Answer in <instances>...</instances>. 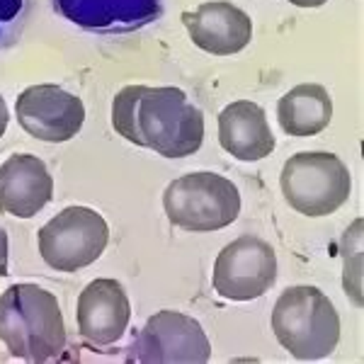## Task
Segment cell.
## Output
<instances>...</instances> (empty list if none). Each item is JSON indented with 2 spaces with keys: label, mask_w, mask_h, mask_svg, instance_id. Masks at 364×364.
Here are the masks:
<instances>
[{
  "label": "cell",
  "mask_w": 364,
  "mask_h": 364,
  "mask_svg": "<svg viewBox=\"0 0 364 364\" xmlns=\"http://www.w3.org/2000/svg\"><path fill=\"white\" fill-rule=\"evenodd\" d=\"M54 197V180L42 158L15 154L0 166V211L32 219Z\"/></svg>",
  "instance_id": "13"
},
{
  "label": "cell",
  "mask_w": 364,
  "mask_h": 364,
  "mask_svg": "<svg viewBox=\"0 0 364 364\" xmlns=\"http://www.w3.org/2000/svg\"><path fill=\"white\" fill-rule=\"evenodd\" d=\"M78 333L90 348L102 350L124 336L132 321V304L117 279H92L78 296Z\"/></svg>",
  "instance_id": "10"
},
{
  "label": "cell",
  "mask_w": 364,
  "mask_h": 364,
  "mask_svg": "<svg viewBox=\"0 0 364 364\" xmlns=\"http://www.w3.org/2000/svg\"><path fill=\"white\" fill-rule=\"evenodd\" d=\"M0 340L22 362H54L66 350L58 299L29 282L10 284L0 294Z\"/></svg>",
  "instance_id": "2"
},
{
  "label": "cell",
  "mask_w": 364,
  "mask_h": 364,
  "mask_svg": "<svg viewBox=\"0 0 364 364\" xmlns=\"http://www.w3.org/2000/svg\"><path fill=\"white\" fill-rule=\"evenodd\" d=\"M282 195L287 204L304 216H331L350 199V170L336 154L304 151L282 168Z\"/></svg>",
  "instance_id": "5"
},
{
  "label": "cell",
  "mask_w": 364,
  "mask_h": 364,
  "mask_svg": "<svg viewBox=\"0 0 364 364\" xmlns=\"http://www.w3.org/2000/svg\"><path fill=\"white\" fill-rule=\"evenodd\" d=\"M211 360V343L199 321L180 311H158L129 343L127 362L139 364H204Z\"/></svg>",
  "instance_id": "7"
},
{
  "label": "cell",
  "mask_w": 364,
  "mask_h": 364,
  "mask_svg": "<svg viewBox=\"0 0 364 364\" xmlns=\"http://www.w3.org/2000/svg\"><path fill=\"white\" fill-rule=\"evenodd\" d=\"M277 282V252L267 240L240 236L216 255L211 284L228 301H252Z\"/></svg>",
  "instance_id": "8"
},
{
  "label": "cell",
  "mask_w": 364,
  "mask_h": 364,
  "mask_svg": "<svg viewBox=\"0 0 364 364\" xmlns=\"http://www.w3.org/2000/svg\"><path fill=\"white\" fill-rule=\"evenodd\" d=\"M163 209L173 226L209 233L231 226L240 214V195L231 180L216 173H190L163 192Z\"/></svg>",
  "instance_id": "4"
},
{
  "label": "cell",
  "mask_w": 364,
  "mask_h": 364,
  "mask_svg": "<svg viewBox=\"0 0 364 364\" xmlns=\"http://www.w3.org/2000/svg\"><path fill=\"white\" fill-rule=\"evenodd\" d=\"M39 255L51 269L78 272L97 260L109 243V226L90 207H66L39 228Z\"/></svg>",
  "instance_id": "6"
},
{
  "label": "cell",
  "mask_w": 364,
  "mask_h": 364,
  "mask_svg": "<svg viewBox=\"0 0 364 364\" xmlns=\"http://www.w3.org/2000/svg\"><path fill=\"white\" fill-rule=\"evenodd\" d=\"M8 122H10L8 105H5L3 95H0V136H3V134H5V129H8Z\"/></svg>",
  "instance_id": "18"
},
{
  "label": "cell",
  "mask_w": 364,
  "mask_h": 364,
  "mask_svg": "<svg viewBox=\"0 0 364 364\" xmlns=\"http://www.w3.org/2000/svg\"><path fill=\"white\" fill-rule=\"evenodd\" d=\"M54 10L75 27L100 34H124L163 15V0H51Z\"/></svg>",
  "instance_id": "11"
},
{
  "label": "cell",
  "mask_w": 364,
  "mask_h": 364,
  "mask_svg": "<svg viewBox=\"0 0 364 364\" xmlns=\"http://www.w3.org/2000/svg\"><path fill=\"white\" fill-rule=\"evenodd\" d=\"M277 119L284 134L289 136H316L333 119V100L318 83H301L279 97Z\"/></svg>",
  "instance_id": "15"
},
{
  "label": "cell",
  "mask_w": 364,
  "mask_h": 364,
  "mask_svg": "<svg viewBox=\"0 0 364 364\" xmlns=\"http://www.w3.org/2000/svg\"><path fill=\"white\" fill-rule=\"evenodd\" d=\"M32 0H0V51L10 49L22 39Z\"/></svg>",
  "instance_id": "16"
},
{
  "label": "cell",
  "mask_w": 364,
  "mask_h": 364,
  "mask_svg": "<svg viewBox=\"0 0 364 364\" xmlns=\"http://www.w3.org/2000/svg\"><path fill=\"white\" fill-rule=\"evenodd\" d=\"M291 5H296V8H321V5H326L328 0H289Z\"/></svg>",
  "instance_id": "19"
},
{
  "label": "cell",
  "mask_w": 364,
  "mask_h": 364,
  "mask_svg": "<svg viewBox=\"0 0 364 364\" xmlns=\"http://www.w3.org/2000/svg\"><path fill=\"white\" fill-rule=\"evenodd\" d=\"M219 144L238 161H262L274 151V134L265 109L250 100H236L219 114Z\"/></svg>",
  "instance_id": "14"
},
{
  "label": "cell",
  "mask_w": 364,
  "mask_h": 364,
  "mask_svg": "<svg viewBox=\"0 0 364 364\" xmlns=\"http://www.w3.org/2000/svg\"><path fill=\"white\" fill-rule=\"evenodd\" d=\"M182 25L202 51L214 56H231L243 51L252 39V20L233 3L211 0L182 13Z\"/></svg>",
  "instance_id": "12"
},
{
  "label": "cell",
  "mask_w": 364,
  "mask_h": 364,
  "mask_svg": "<svg viewBox=\"0 0 364 364\" xmlns=\"http://www.w3.org/2000/svg\"><path fill=\"white\" fill-rule=\"evenodd\" d=\"M277 343L301 362L333 355L340 343V316L318 287L296 284L284 289L269 318Z\"/></svg>",
  "instance_id": "3"
},
{
  "label": "cell",
  "mask_w": 364,
  "mask_h": 364,
  "mask_svg": "<svg viewBox=\"0 0 364 364\" xmlns=\"http://www.w3.org/2000/svg\"><path fill=\"white\" fill-rule=\"evenodd\" d=\"M10 245H8V233L0 228V277H5L8 274V250Z\"/></svg>",
  "instance_id": "17"
},
{
  "label": "cell",
  "mask_w": 364,
  "mask_h": 364,
  "mask_svg": "<svg viewBox=\"0 0 364 364\" xmlns=\"http://www.w3.org/2000/svg\"><path fill=\"white\" fill-rule=\"evenodd\" d=\"M112 127L129 144L163 158L192 156L204 141L202 109L180 87H122L112 102Z\"/></svg>",
  "instance_id": "1"
},
{
  "label": "cell",
  "mask_w": 364,
  "mask_h": 364,
  "mask_svg": "<svg viewBox=\"0 0 364 364\" xmlns=\"http://www.w3.org/2000/svg\"><path fill=\"white\" fill-rule=\"evenodd\" d=\"M17 122L29 136L46 144H63L78 136L85 122V105L58 85H29L15 105Z\"/></svg>",
  "instance_id": "9"
}]
</instances>
